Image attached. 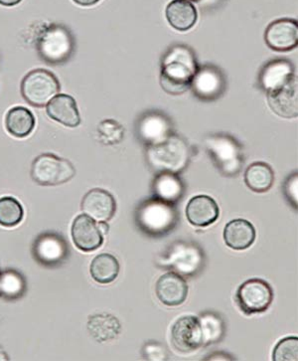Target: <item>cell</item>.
Masks as SVG:
<instances>
[{
    "instance_id": "4fadbf2b",
    "label": "cell",
    "mask_w": 298,
    "mask_h": 361,
    "mask_svg": "<svg viewBox=\"0 0 298 361\" xmlns=\"http://www.w3.org/2000/svg\"><path fill=\"white\" fill-rule=\"evenodd\" d=\"M265 39L273 50L285 52L294 49L298 43L297 21L288 18L273 21L266 28Z\"/></svg>"
},
{
    "instance_id": "4dcf8cb0",
    "label": "cell",
    "mask_w": 298,
    "mask_h": 361,
    "mask_svg": "<svg viewBox=\"0 0 298 361\" xmlns=\"http://www.w3.org/2000/svg\"><path fill=\"white\" fill-rule=\"evenodd\" d=\"M125 130L120 123L115 120L103 121L98 126L99 142L106 145H118L122 142Z\"/></svg>"
},
{
    "instance_id": "83f0119b",
    "label": "cell",
    "mask_w": 298,
    "mask_h": 361,
    "mask_svg": "<svg viewBox=\"0 0 298 361\" xmlns=\"http://www.w3.org/2000/svg\"><path fill=\"white\" fill-rule=\"evenodd\" d=\"M120 266L116 258L111 254L104 253L94 257L92 261L91 272L92 278L94 282L99 283H110L118 278L120 274Z\"/></svg>"
},
{
    "instance_id": "d6986e66",
    "label": "cell",
    "mask_w": 298,
    "mask_h": 361,
    "mask_svg": "<svg viewBox=\"0 0 298 361\" xmlns=\"http://www.w3.org/2000/svg\"><path fill=\"white\" fill-rule=\"evenodd\" d=\"M268 101L271 110L283 118H297V78L293 77L282 88L268 93Z\"/></svg>"
},
{
    "instance_id": "3957f363",
    "label": "cell",
    "mask_w": 298,
    "mask_h": 361,
    "mask_svg": "<svg viewBox=\"0 0 298 361\" xmlns=\"http://www.w3.org/2000/svg\"><path fill=\"white\" fill-rule=\"evenodd\" d=\"M189 157L190 150L185 140L173 134L147 147V161L159 173H180L187 166Z\"/></svg>"
},
{
    "instance_id": "cb8c5ba5",
    "label": "cell",
    "mask_w": 298,
    "mask_h": 361,
    "mask_svg": "<svg viewBox=\"0 0 298 361\" xmlns=\"http://www.w3.org/2000/svg\"><path fill=\"white\" fill-rule=\"evenodd\" d=\"M36 126L32 111L24 106H14L7 111L6 127L7 132L14 137L24 139L33 132Z\"/></svg>"
},
{
    "instance_id": "9a60e30c",
    "label": "cell",
    "mask_w": 298,
    "mask_h": 361,
    "mask_svg": "<svg viewBox=\"0 0 298 361\" xmlns=\"http://www.w3.org/2000/svg\"><path fill=\"white\" fill-rule=\"evenodd\" d=\"M72 238L77 248L84 252L97 250L104 243L98 224L86 214L79 215L73 222Z\"/></svg>"
},
{
    "instance_id": "4316f807",
    "label": "cell",
    "mask_w": 298,
    "mask_h": 361,
    "mask_svg": "<svg viewBox=\"0 0 298 361\" xmlns=\"http://www.w3.org/2000/svg\"><path fill=\"white\" fill-rule=\"evenodd\" d=\"M275 181L273 169L265 162H254L244 173V183L254 192L263 193L270 190Z\"/></svg>"
},
{
    "instance_id": "ac0fdd59",
    "label": "cell",
    "mask_w": 298,
    "mask_h": 361,
    "mask_svg": "<svg viewBox=\"0 0 298 361\" xmlns=\"http://www.w3.org/2000/svg\"><path fill=\"white\" fill-rule=\"evenodd\" d=\"M295 76L292 62L285 59H275L263 68L259 76V84L266 94L282 88Z\"/></svg>"
},
{
    "instance_id": "5bb4252c",
    "label": "cell",
    "mask_w": 298,
    "mask_h": 361,
    "mask_svg": "<svg viewBox=\"0 0 298 361\" xmlns=\"http://www.w3.org/2000/svg\"><path fill=\"white\" fill-rule=\"evenodd\" d=\"M81 208L84 214L93 218L96 221H108L115 216L116 202L115 197L108 191L94 188L84 196Z\"/></svg>"
},
{
    "instance_id": "2e32d148",
    "label": "cell",
    "mask_w": 298,
    "mask_h": 361,
    "mask_svg": "<svg viewBox=\"0 0 298 361\" xmlns=\"http://www.w3.org/2000/svg\"><path fill=\"white\" fill-rule=\"evenodd\" d=\"M46 106L48 117L68 128L81 125V116L76 100L67 94H57L48 102Z\"/></svg>"
},
{
    "instance_id": "f546056e",
    "label": "cell",
    "mask_w": 298,
    "mask_h": 361,
    "mask_svg": "<svg viewBox=\"0 0 298 361\" xmlns=\"http://www.w3.org/2000/svg\"><path fill=\"white\" fill-rule=\"evenodd\" d=\"M24 209L21 203L11 196L0 198V225L14 227L23 221Z\"/></svg>"
},
{
    "instance_id": "1f68e13d",
    "label": "cell",
    "mask_w": 298,
    "mask_h": 361,
    "mask_svg": "<svg viewBox=\"0 0 298 361\" xmlns=\"http://www.w3.org/2000/svg\"><path fill=\"white\" fill-rule=\"evenodd\" d=\"M273 360L275 361H297L298 338L295 336L282 339L273 350Z\"/></svg>"
},
{
    "instance_id": "44dd1931",
    "label": "cell",
    "mask_w": 298,
    "mask_h": 361,
    "mask_svg": "<svg viewBox=\"0 0 298 361\" xmlns=\"http://www.w3.org/2000/svg\"><path fill=\"white\" fill-rule=\"evenodd\" d=\"M256 236V229L248 220H232L224 229L225 243L234 250L248 249L254 244Z\"/></svg>"
},
{
    "instance_id": "5b68a950",
    "label": "cell",
    "mask_w": 298,
    "mask_h": 361,
    "mask_svg": "<svg viewBox=\"0 0 298 361\" xmlns=\"http://www.w3.org/2000/svg\"><path fill=\"white\" fill-rule=\"evenodd\" d=\"M76 169L71 161L46 152L34 159L31 166V178L42 186L61 185L71 180Z\"/></svg>"
},
{
    "instance_id": "ffe728a7",
    "label": "cell",
    "mask_w": 298,
    "mask_h": 361,
    "mask_svg": "<svg viewBox=\"0 0 298 361\" xmlns=\"http://www.w3.org/2000/svg\"><path fill=\"white\" fill-rule=\"evenodd\" d=\"M219 214L217 202L207 195L195 196L189 201L186 207L188 221L195 226H209L219 218Z\"/></svg>"
},
{
    "instance_id": "ba28073f",
    "label": "cell",
    "mask_w": 298,
    "mask_h": 361,
    "mask_svg": "<svg viewBox=\"0 0 298 361\" xmlns=\"http://www.w3.org/2000/svg\"><path fill=\"white\" fill-rule=\"evenodd\" d=\"M236 299L237 306L244 314H261L273 302V290L266 281L251 279L240 286Z\"/></svg>"
},
{
    "instance_id": "30bf717a",
    "label": "cell",
    "mask_w": 298,
    "mask_h": 361,
    "mask_svg": "<svg viewBox=\"0 0 298 361\" xmlns=\"http://www.w3.org/2000/svg\"><path fill=\"white\" fill-rule=\"evenodd\" d=\"M207 149L217 161L218 166L228 176H234L242 166L239 145L226 135H215L206 140Z\"/></svg>"
},
{
    "instance_id": "d6a6232c",
    "label": "cell",
    "mask_w": 298,
    "mask_h": 361,
    "mask_svg": "<svg viewBox=\"0 0 298 361\" xmlns=\"http://www.w3.org/2000/svg\"><path fill=\"white\" fill-rule=\"evenodd\" d=\"M297 173H293L292 176L287 179L285 183V196L294 208H297Z\"/></svg>"
},
{
    "instance_id": "836d02e7",
    "label": "cell",
    "mask_w": 298,
    "mask_h": 361,
    "mask_svg": "<svg viewBox=\"0 0 298 361\" xmlns=\"http://www.w3.org/2000/svg\"><path fill=\"white\" fill-rule=\"evenodd\" d=\"M73 1H74L75 4H77V6H92L98 4L101 0H73Z\"/></svg>"
},
{
    "instance_id": "6da1fadb",
    "label": "cell",
    "mask_w": 298,
    "mask_h": 361,
    "mask_svg": "<svg viewBox=\"0 0 298 361\" xmlns=\"http://www.w3.org/2000/svg\"><path fill=\"white\" fill-rule=\"evenodd\" d=\"M197 59L188 46H172L161 62V84L166 93L181 94L190 88L198 69Z\"/></svg>"
},
{
    "instance_id": "e0dca14e",
    "label": "cell",
    "mask_w": 298,
    "mask_h": 361,
    "mask_svg": "<svg viewBox=\"0 0 298 361\" xmlns=\"http://www.w3.org/2000/svg\"><path fill=\"white\" fill-rule=\"evenodd\" d=\"M188 285L185 279L176 273H166L156 283V295L162 304L180 306L187 299Z\"/></svg>"
},
{
    "instance_id": "52a82bcc",
    "label": "cell",
    "mask_w": 298,
    "mask_h": 361,
    "mask_svg": "<svg viewBox=\"0 0 298 361\" xmlns=\"http://www.w3.org/2000/svg\"><path fill=\"white\" fill-rule=\"evenodd\" d=\"M69 253V246L61 234L43 232L34 240L33 259L43 267H59L67 260Z\"/></svg>"
},
{
    "instance_id": "603a6c76",
    "label": "cell",
    "mask_w": 298,
    "mask_h": 361,
    "mask_svg": "<svg viewBox=\"0 0 298 361\" xmlns=\"http://www.w3.org/2000/svg\"><path fill=\"white\" fill-rule=\"evenodd\" d=\"M88 331L98 343H106L118 338L122 331L120 321L110 314H98L89 317Z\"/></svg>"
},
{
    "instance_id": "8992f818",
    "label": "cell",
    "mask_w": 298,
    "mask_h": 361,
    "mask_svg": "<svg viewBox=\"0 0 298 361\" xmlns=\"http://www.w3.org/2000/svg\"><path fill=\"white\" fill-rule=\"evenodd\" d=\"M59 79L47 69H34L21 81L20 91L29 105L42 108L60 92Z\"/></svg>"
},
{
    "instance_id": "d4e9b609",
    "label": "cell",
    "mask_w": 298,
    "mask_h": 361,
    "mask_svg": "<svg viewBox=\"0 0 298 361\" xmlns=\"http://www.w3.org/2000/svg\"><path fill=\"white\" fill-rule=\"evenodd\" d=\"M155 197L168 203H175L183 195L184 185L175 173H161L154 181Z\"/></svg>"
},
{
    "instance_id": "484cf974",
    "label": "cell",
    "mask_w": 298,
    "mask_h": 361,
    "mask_svg": "<svg viewBox=\"0 0 298 361\" xmlns=\"http://www.w3.org/2000/svg\"><path fill=\"white\" fill-rule=\"evenodd\" d=\"M27 290V283L23 274L14 269L0 272V298L14 302L21 299Z\"/></svg>"
},
{
    "instance_id": "9c48e42d",
    "label": "cell",
    "mask_w": 298,
    "mask_h": 361,
    "mask_svg": "<svg viewBox=\"0 0 298 361\" xmlns=\"http://www.w3.org/2000/svg\"><path fill=\"white\" fill-rule=\"evenodd\" d=\"M190 88L197 98L204 101L219 99L226 89V78L219 68L212 65L198 67Z\"/></svg>"
},
{
    "instance_id": "8fae6325",
    "label": "cell",
    "mask_w": 298,
    "mask_h": 361,
    "mask_svg": "<svg viewBox=\"0 0 298 361\" xmlns=\"http://www.w3.org/2000/svg\"><path fill=\"white\" fill-rule=\"evenodd\" d=\"M171 341L175 350L188 353L203 345V334L198 317H180L171 331Z\"/></svg>"
},
{
    "instance_id": "e575fe53",
    "label": "cell",
    "mask_w": 298,
    "mask_h": 361,
    "mask_svg": "<svg viewBox=\"0 0 298 361\" xmlns=\"http://www.w3.org/2000/svg\"><path fill=\"white\" fill-rule=\"evenodd\" d=\"M98 224L99 230L101 231V233L103 235H106L110 231V226H108V223L106 221H101L97 223Z\"/></svg>"
},
{
    "instance_id": "f1b7e54d",
    "label": "cell",
    "mask_w": 298,
    "mask_h": 361,
    "mask_svg": "<svg viewBox=\"0 0 298 361\" xmlns=\"http://www.w3.org/2000/svg\"><path fill=\"white\" fill-rule=\"evenodd\" d=\"M203 334V345L218 343L225 333V324L221 317L214 312H205L199 319Z\"/></svg>"
},
{
    "instance_id": "277c9868",
    "label": "cell",
    "mask_w": 298,
    "mask_h": 361,
    "mask_svg": "<svg viewBox=\"0 0 298 361\" xmlns=\"http://www.w3.org/2000/svg\"><path fill=\"white\" fill-rule=\"evenodd\" d=\"M137 223L145 233L154 236L168 233L177 223L176 209L172 203L155 197L138 207Z\"/></svg>"
},
{
    "instance_id": "7402d4cb",
    "label": "cell",
    "mask_w": 298,
    "mask_h": 361,
    "mask_svg": "<svg viewBox=\"0 0 298 361\" xmlns=\"http://www.w3.org/2000/svg\"><path fill=\"white\" fill-rule=\"evenodd\" d=\"M166 18L176 30L187 31L197 23L198 13L188 0H173L166 7Z\"/></svg>"
},
{
    "instance_id": "d590c367",
    "label": "cell",
    "mask_w": 298,
    "mask_h": 361,
    "mask_svg": "<svg viewBox=\"0 0 298 361\" xmlns=\"http://www.w3.org/2000/svg\"><path fill=\"white\" fill-rule=\"evenodd\" d=\"M23 0H0V4L4 6L11 7L15 6L20 4Z\"/></svg>"
},
{
    "instance_id": "7a4b0ae2",
    "label": "cell",
    "mask_w": 298,
    "mask_h": 361,
    "mask_svg": "<svg viewBox=\"0 0 298 361\" xmlns=\"http://www.w3.org/2000/svg\"><path fill=\"white\" fill-rule=\"evenodd\" d=\"M39 58L51 66H61L71 59L75 52V38L67 26L50 24L36 40Z\"/></svg>"
},
{
    "instance_id": "8d00e7d4",
    "label": "cell",
    "mask_w": 298,
    "mask_h": 361,
    "mask_svg": "<svg viewBox=\"0 0 298 361\" xmlns=\"http://www.w3.org/2000/svg\"><path fill=\"white\" fill-rule=\"evenodd\" d=\"M188 1H198V0H188Z\"/></svg>"
},
{
    "instance_id": "7c38bea8",
    "label": "cell",
    "mask_w": 298,
    "mask_h": 361,
    "mask_svg": "<svg viewBox=\"0 0 298 361\" xmlns=\"http://www.w3.org/2000/svg\"><path fill=\"white\" fill-rule=\"evenodd\" d=\"M169 118L159 111H150L138 118L137 135L144 144L152 145L167 139L172 133Z\"/></svg>"
}]
</instances>
